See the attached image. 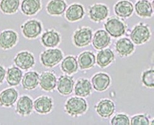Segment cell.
I'll return each mask as SVG.
<instances>
[{"label": "cell", "mask_w": 154, "mask_h": 125, "mask_svg": "<svg viewBox=\"0 0 154 125\" xmlns=\"http://www.w3.org/2000/svg\"><path fill=\"white\" fill-rule=\"evenodd\" d=\"M65 107L67 114L73 117L81 115L85 113L87 110V104L85 100L77 97L69 99Z\"/></svg>", "instance_id": "1"}, {"label": "cell", "mask_w": 154, "mask_h": 125, "mask_svg": "<svg viewBox=\"0 0 154 125\" xmlns=\"http://www.w3.org/2000/svg\"><path fill=\"white\" fill-rule=\"evenodd\" d=\"M130 38L137 45L143 44L148 41L150 38V32L147 25L143 23L136 25L131 31Z\"/></svg>", "instance_id": "2"}, {"label": "cell", "mask_w": 154, "mask_h": 125, "mask_svg": "<svg viewBox=\"0 0 154 125\" xmlns=\"http://www.w3.org/2000/svg\"><path fill=\"white\" fill-rule=\"evenodd\" d=\"M42 64L48 68L53 67L63 59V54L59 49H49L45 51L40 56Z\"/></svg>", "instance_id": "3"}, {"label": "cell", "mask_w": 154, "mask_h": 125, "mask_svg": "<svg viewBox=\"0 0 154 125\" xmlns=\"http://www.w3.org/2000/svg\"><path fill=\"white\" fill-rule=\"evenodd\" d=\"M104 27L108 34L113 38H119L123 35L126 28L123 22L115 17L108 19Z\"/></svg>", "instance_id": "4"}, {"label": "cell", "mask_w": 154, "mask_h": 125, "mask_svg": "<svg viewBox=\"0 0 154 125\" xmlns=\"http://www.w3.org/2000/svg\"><path fill=\"white\" fill-rule=\"evenodd\" d=\"M93 32L89 27H82L76 30L73 35V42L76 47H83L90 44L92 41Z\"/></svg>", "instance_id": "5"}, {"label": "cell", "mask_w": 154, "mask_h": 125, "mask_svg": "<svg viewBox=\"0 0 154 125\" xmlns=\"http://www.w3.org/2000/svg\"><path fill=\"white\" fill-rule=\"evenodd\" d=\"M25 37L29 39L36 38L42 31V24L36 20H30L25 22L21 27Z\"/></svg>", "instance_id": "6"}, {"label": "cell", "mask_w": 154, "mask_h": 125, "mask_svg": "<svg viewBox=\"0 0 154 125\" xmlns=\"http://www.w3.org/2000/svg\"><path fill=\"white\" fill-rule=\"evenodd\" d=\"M109 15V9L107 6L102 4H95L89 10V16L91 20L100 22L107 18Z\"/></svg>", "instance_id": "7"}, {"label": "cell", "mask_w": 154, "mask_h": 125, "mask_svg": "<svg viewBox=\"0 0 154 125\" xmlns=\"http://www.w3.org/2000/svg\"><path fill=\"white\" fill-rule=\"evenodd\" d=\"M14 62L18 67L27 70L31 69L35 65V58L31 53L27 51H23L17 54L14 59Z\"/></svg>", "instance_id": "8"}, {"label": "cell", "mask_w": 154, "mask_h": 125, "mask_svg": "<svg viewBox=\"0 0 154 125\" xmlns=\"http://www.w3.org/2000/svg\"><path fill=\"white\" fill-rule=\"evenodd\" d=\"M93 45L97 50H101L108 46L111 41L110 36L104 30H99L94 35Z\"/></svg>", "instance_id": "9"}, {"label": "cell", "mask_w": 154, "mask_h": 125, "mask_svg": "<svg viewBox=\"0 0 154 125\" xmlns=\"http://www.w3.org/2000/svg\"><path fill=\"white\" fill-rule=\"evenodd\" d=\"M117 53L121 57H126L131 55L134 51L133 43L127 38H123L119 40L115 44Z\"/></svg>", "instance_id": "10"}, {"label": "cell", "mask_w": 154, "mask_h": 125, "mask_svg": "<svg viewBox=\"0 0 154 125\" xmlns=\"http://www.w3.org/2000/svg\"><path fill=\"white\" fill-rule=\"evenodd\" d=\"M115 12L119 17L128 18L130 17L134 11L133 5L128 0L119 2L114 7Z\"/></svg>", "instance_id": "11"}, {"label": "cell", "mask_w": 154, "mask_h": 125, "mask_svg": "<svg viewBox=\"0 0 154 125\" xmlns=\"http://www.w3.org/2000/svg\"><path fill=\"white\" fill-rule=\"evenodd\" d=\"M17 41V35L12 30H5L0 35V47L3 49L12 48Z\"/></svg>", "instance_id": "12"}, {"label": "cell", "mask_w": 154, "mask_h": 125, "mask_svg": "<svg viewBox=\"0 0 154 125\" xmlns=\"http://www.w3.org/2000/svg\"><path fill=\"white\" fill-rule=\"evenodd\" d=\"M92 83L96 91L102 92L106 90L109 86L110 78L106 73H99L92 78Z\"/></svg>", "instance_id": "13"}, {"label": "cell", "mask_w": 154, "mask_h": 125, "mask_svg": "<svg viewBox=\"0 0 154 125\" xmlns=\"http://www.w3.org/2000/svg\"><path fill=\"white\" fill-rule=\"evenodd\" d=\"M115 104L109 99H104L100 101L96 106L97 113L101 117L109 118L115 111Z\"/></svg>", "instance_id": "14"}, {"label": "cell", "mask_w": 154, "mask_h": 125, "mask_svg": "<svg viewBox=\"0 0 154 125\" xmlns=\"http://www.w3.org/2000/svg\"><path fill=\"white\" fill-rule=\"evenodd\" d=\"M56 77L54 75L49 72H43L40 75L39 82L42 88L46 91H53L56 86Z\"/></svg>", "instance_id": "15"}, {"label": "cell", "mask_w": 154, "mask_h": 125, "mask_svg": "<svg viewBox=\"0 0 154 125\" xmlns=\"http://www.w3.org/2000/svg\"><path fill=\"white\" fill-rule=\"evenodd\" d=\"M73 86L74 81L73 77L67 75L61 76L57 82V90L60 94L68 96L72 93Z\"/></svg>", "instance_id": "16"}, {"label": "cell", "mask_w": 154, "mask_h": 125, "mask_svg": "<svg viewBox=\"0 0 154 125\" xmlns=\"http://www.w3.org/2000/svg\"><path fill=\"white\" fill-rule=\"evenodd\" d=\"M34 108L38 113L41 114L49 113L53 108L52 99L47 96H42L38 98L34 102Z\"/></svg>", "instance_id": "17"}, {"label": "cell", "mask_w": 154, "mask_h": 125, "mask_svg": "<svg viewBox=\"0 0 154 125\" xmlns=\"http://www.w3.org/2000/svg\"><path fill=\"white\" fill-rule=\"evenodd\" d=\"M85 14L84 8L79 4H73L69 6L66 11V17L70 22H75L82 19Z\"/></svg>", "instance_id": "18"}, {"label": "cell", "mask_w": 154, "mask_h": 125, "mask_svg": "<svg viewBox=\"0 0 154 125\" xmlns=\"http://www.w3.org/2000/svg\"><path fill=\"white\" fill-rule=\"evenodd\" d=\"M115 59V55L110 49H101L96 57L97 64L101 68H105L110 65Z\"/></svg>", "instance_id": "19"}, {"label": "cell", "mask_w": 154, "mask_h": 125, "mask_svg": "<svg viewBox=\"0 0 154 125\" xmlns=\"http://www.w3.org/2000/svg\"><path fill=\"white\" fill-rule=\"evenodd\" d=\"M32 100L28 96L21 97L17 103L16 111L21 115H28L33 110Z\"/></svg>", "instance_id": "20"}, {"label": "cell", "mask_w": 154, "mask_h": 125, "mask_svg": "<svg viewBox=\"0 0 154 125\" xmlns=\"http://www.w3.org/2000/svg\"><path fill=\"white\" fill-rule=\"evenodd\" d=\"M18 93L14 88H9L0 94V104L5 107H10L17 101Z\"/></svg>", "instance_id": "21"}, {"label": "cell", "mask_w": 154, "mask_h": 125, "mask_svg": "<svg viewBox=\"0 0 154 125\" xmlns=\"http://www.w3.org/2000/svg\"><path fill=\"white\" fill-rule=\"evenodd\" d=\"M40 9V0H23L21 5V10L26 16H33Z\"/></svg>", "instance_id": "22"}, {"label": "cell", "mask_w": 154, "mask_h": 125, "mask_svg": "<svg viewBox=\"0 0 154 125\" xmlns=\"http://www.w3.org/2000/svg\"><path fill=\"white\" fill-rule=\"evenodd\" d=\"M96 63V57L91 52L85 51L80 54L78 64L81 70L89 69L94 67Z\"/></svg>", "instance_id": "23"}, {"label": "cell", "mask_w": 154, "mask_h": 125, "mask_svg": "<svg viewBox=\"0 0 154 125\" xmlns=\"http://www.w3.org/2000/svg\"><path fill=\"white\" fill-rule=\"evenodd\" d=\"M91 91L92 86L88 79H80L75 87V94L77 96L86 97L91 94Z\"/></svg>", "instance_id": "24"}, {"label": "cell", "mask_w": 154, "mask_h": 125, "mask_svg": "<svg viewBox=\"0 0 154 125\" xmlns=\"http://www.w3.org/2000/svg\"><path fill=\"white\" fill-rule=\"evenodd\" d=\"M137 14L141 17H151L153 14V9L151 3L148 0H140L135 5Z\"/></svg>", "instance_id": "25"}, {"label": "cell", "mask_w": 154, "mask_h": 125, "mask_svg": "<svg viewBox=\"0 0 154 125\" xmlns=\"http://www.w3.org/2000/svg\"><path fill=\"white\" fill-rule=\"evenodd\" d=\"M67 5L63 0H51L46 7L47 11L50 15L59 16L66 11Z\"/></svg>", "instance_id": "26"}, {"label": "cell", "mask_w": 154, "mask_h": 125, "mask_svg": "<svg viewBox=\"0 0 154 125\" xmlns=\"http://www.w3.org/2000/svg\"><path fill=\"white\" fill-rule=\"evenodd\" d=\"M39 75L35 72H30L24 75L22 79V86L25 90H32L39 83Z\"/></svg>", "instance_id": "27"}, {"label": "cell", "mask_w": 154, "mask_h": 125, "mask_svg": "<svg viewBox=\"0 0 154 125\" xmlns=\"http://www.w3.org/2000/svg\"><path fill=\"white\" fill-rule=\"evenodd\" d=\"M60 38L59 33L52 30L46 32L42 36V42L47 47H54L60 43Z\"/></svg>", "instance_id": "28"}, {"label": "cell", "mask_w": 154, "mask_h": 125, "mask_svg": "<svg viewBox=\"0 0 154 125\" xmlns=\"http://www.w3.org/2000/svg\"><path fill=\"white\" fill-rule=\"evenodd\" d=\"M62 70L68 75L75 73L79 69V64L75 57L68 56L62 60L61 64Z\"/></svg>", "instance_id": "29"}, {"label": "cell", "mask_w": 154, "mask_h": 125, "mask_svg": "<svg viewBox=\"0 0 154 125\" xmlns=\"http://www.w3.org/2000/svg\"><path fill=\"white\" fill-rule=\"evenodd\" d=\"M22 78V72L17 67H12L8 69L6 80L10 86L18 85Z\"/></svg>", "instance_id": "30"}, {"label": "cell", "mask_w": 154, "mask_h": 125, "mask_svg": "<svg viewBox=\"0 0 154 125\" xmlns=\"http://www.w3.org/2000/svg\"><path fill=\"white\" fill-rule=\"evenodd\" d=\"M19 0H2L0 9L5 14H14L19 9Z\"/></svg>", "instance_id": "31"}, {"label": "cell", "mask_w": 154, "mask_h": 125, "mask_svg": "<svg viewBox=\"0 0 154 125\" xmlns=\"http://www.w3.org/2000/svg\"><path fill=\"white\" fill-rule=\"evenodd\" d=\"M142 82L147 87H153L154 86V70L150 69L145 71L142 76Z\"/></svg>", "instance_id": "32"}, {"label": "cell", "mask_w": 154, "mask_h": 125, "mask_svg": "<svg viewBox=\"0 0 154 125\" xmlns=\"http://www.w3.org/2000/svg\"><path fill=\"white\" fill-rule=\"evenodd\" d=\"M113 125H129L130 124V119L125 114H117L115 115L111 120Z\"/></svg>", "instance_id": "33"}, {"label": "cell", "mask_w": 154, "mask_h": 125, "mask_svg": "<svg viewBox=\"0 0 154 125\" xmlns=\"http://www.w3.org/2000/svg\"><path fill=\"white\" fill-rule=\"evenodd\" d=\"M131 124H132V125H148V124H149V120L144 115H136L131 118Z\"/></svg>", "instance_id": "34"}, {"label": "cell", "mask_w": 154, "mask_h": 125, "mask_svg": "<svg viewBox=\"0 0 154 125\" xmlns=\"http://www.w3.org/2000/svg\"><path fill=\"white\" fill-rule=\"evenodd\" d=\"M5 74H6V71L4 69V68L0 66V84H1L5 77Z\"/></svg>", "instance_id": "35"}]
</instances>
